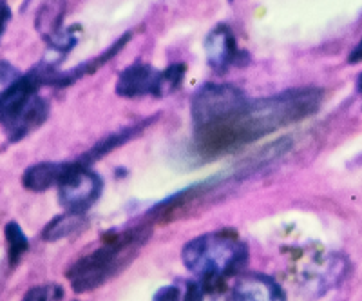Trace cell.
<instances>
[{
	"label": "cell",
	"mask_w": 362,
	"mask_h": 301,
	"mask_svg": "<svg viewBox=\"0 0 362 301\" xmlns=\"http://www.w3.org/2000/svg\"><path fill=\"white\" fill-rule=\"evenodd\" d=\"M325 91L319 87H299L267 98L248 100L241 111L223 124L194 132V147L203 158H216L232 149L270 135L284 125L296 124L319 111Z\"/></svg>",
	"instance_id": "1"
},
{
	"label": "cell",
	"mask_w": 362,
	"mask_h": 301,
	"mask_svg": "<svg viewBox=\"0 0 362 301\" xmlns=\"http://www.w3.org/2000/svg\"><path fill=\"white\" fill-rule=\"evenodd\" d=\"M148 238H151V229L147 225L103 238V244L98 249L80 258L67 271L71 287L76 293H87L107 283L112 276L131 263L132 258L147 244Z\"/></svg>",
	"instance_id": "2"
},
{
	"label": "cell",
	"mask_w": 362,
	"mask_h": 301,
	"mask_svg": "<svg viewBox=\"0 0 362 301\" xmlns=\"http://www.w3.org/2000/svg\"><path fill=\"white\" fill-rule=\"evenodd\" d=\"M181 260L196 278L225 281L247 265L248 251L235 232L218 231L190 239Z\"/></svg>",
	"instance_id": "3"
},
{
	"label": "cell",
	"mask_w": 362,
	"mask_h": 301,
	"mask_svg": "<svg viewBox=\"0 0 362 301\" xmlns=\"http://www.w3.org/2000/svg\"><path fill=\"white\" fill-rule=\"evenodd\" d=\"M42 86L38 73L31 69L0 91V125L11 142L28 137L49 115V103L38 95Z\"/></svg>",
	"instance_id": "4"
},
{
	"label": "cell",
	"mask_w": 362,
	"mask_h": 301,
	"mask_svg": "<svg viewBox=\"0 0 362 301\" xmlns=\"http://www.w3.org/2000/svg\"><path fill=\"white\" fill-rule=\"evenodd\" d=\"M248 96L232 84H205L190 98L194 132L223 124L245 108Z\"/></svg>",
	"instance_id": "5"
},
{
	"label": "cell",
	"mask_w": 362,
	"mask_h": 301,
	"mask_svg": "<svg viewBox=\"0 0 362 301\" xmlns=\"http://www.w3.org/2000/svg\"><path fill=\"white\" fill-rule=\"evenodd\" d=\"M102 187L98 174L78 160L69 165L66 176L58 183V200L67 212L86 215L100 198Z\"/></svg>",
	"instance_id": "6"
},
{
	"label": "cell",
	"mask_w": 362,
	"mask_h": 301,
	"mask_svg": "<svg viewBox=\"0 0 362 301\" xmlns=\"http://www.w3.org/2000/svg\"><path fill=\"white\" fill-rule=\"evenodd\" d=\"M206 62L216 73L223 74L234 66H245L248 55L238 47L235 35L226 24L216 25L205 38Z\"/></svg>",
	"instance_id": "7"
},
{
	"label": "cell",
	"mask_w": 362,
	"mask_h": 301,
	"mask_svg": "<svg viewBox=\"0 0 362 301\" xmlns=\"http://www.w3.org/2000/svg\"><path fill=\"white\" fill-rule=\"evenodd\" d=\"M116 95L124 98L161 96V71L147 62L131 64L118 74Z\"/></svg>",
	"instance_id": "8"
},
{
	"label": "cell",
	"mask_w": 362,
	"mask_h": 301,
	"mask_svg": "<svg viewBox=\"0 0 362 301\" xmlns=\"http://www.w3.org/2000/svg\"><path fill=\"white\" fill-rule=\"evenodd\" d=\"M232 301H286L277 281L264 274H247L235 281Z\"/></svg>",
	"instance_id": "9"
},
{
	"label": "cell",
	"mask_w": 362,
	"mask_h": 301,
	"mask_svg": "<svg viewBox=\"0 0 362 301\" xmlns=\"http://www.w3.org/2000/svg\"><path fill=\"white\" fill-rule=\"evenodd\" d=\"M69 165L71 164H54V161H42V164L31 165L24 171L22 186L28 191H33V193L51 189V187L62 182Z\"/></svg>",
	"instance_id": "10"
},
{
	"label": "cell",
	"mask_w": 362,
	"mask_h": 301,
	"mask_svg": "<svg viewBox=\"0 0 362 301\" xmlns=\"http://www.w3.org/2000/svg\"><path fill=\"white\" fill-rule=\"evenodd\" d=\"M67 0H42L35 17V25L45 42H51L62 33V22L66 17Z\"/></svg>",
	"instance_id": "11"
},
{
	"label": "cell",
	"mask_w": 362,
	"mask_h": 301,
	"mask_svg": "<svg viewBox=\"0 0 362 301\" xmlns=\"http://www.w3.org/2000/svg\"><path fill=\"white\" fill-rule=\"evenodd\" d=\"M147 124H151V120H145L144 124L131 125V127L122 129L119 132H115V135H111V137H105V140H102L98 145H95V147L90 149L87 154H83V157L80 158V161H82V164H86V165H90L93 161L100 160L102 157H105V154L111 153L112 149H116L118 145H124L125 142H129L131 138H134L138 132L144 131V127Z\"/></svg>",
	"instance_id": "12"
},
{
	"label": "cell",
	"mask_w": 362,
	"mask_h": 301,
	"mask_svg": "<svg viewBox=\"0 0 362 301\" xmlns=\"http://www.w3.org/2000/svg\"><path fill=\"white\" fill-rule=\"evenodd\" d=\"M183 301H228L225 281L198 278L196 281L189 283Z\"/></svg>",
	"instance_id": "13"
},
{
	"label": "cell",
	"mask_w": 362,
	"mask_h": 301,
	"mask_svg": "<svg viewBox=\"0 0 362 301\" xmlns=\"http://www.w3.org/2000/svg\"><path fill=\"white\" fill-rule=\"evenodd\" d=\"M83 223V215H76V212H64L62 216H57L54 220H51L47 223V227L42 232V238L45 242H54V239L67 238V236L74 234L82 227Z\"/></svg>",
	"instance_id": "14"
},
{
	"label": "cell",
	"mask_w": 362,
	"mask_h": 301,
	"mask_svg": "<svg viewBox=\"0 0 362 301\" xmlns=\"http://www.w3.org/2000/svg\"><path fill=\"white\" fill-rule=\"evenodd\" d=\"M4 234H6V242H8L9 265L15 267V265L21 261L22 256L29 251V239L17 222H9L4 229Z\"/></svg>",
	"instance_id": "15"
},
{
	"label": "cell",
	"mask_w": 362,
	"mask_h": 301,
	"mask_svg": "<svg viewBox=\"0 0 362 301\" xmlns=\"http://www.w3.org/2000/svg\"><path fill=\"white\" fill-rule=\"evenodd\" d=\"M185 64L176 62L170 64L169 67H165L161 71V96H167L170 93H174L177 87L183 84V79H185Z\"/></svg>",
	"instance_id": "16"
},
{
	"label": "cell",
	"mask_w": 362,
	"mask_h": 301,
	"mask_svg": "<svg viewBox=\"0 0 362 301\" xmlns=\"http://www.w3.org/2000/svg\"><path fill=\"white\" fill-rule=\"evenodd\" d=\"M21 74V71L13 66V64L6 62V60H0V91L4 87H8L11 82H15Z\"/></svg>",
	"instance_id": "17"
},
{
	"label": "cell",
	"mask_w": 362,
	"mask_h": 301,
	"mask_svg": "<svg viewBox=\"0 0 362 301\" xmlns=\"http://www.w3.org/2000/svg\"><path fill=\"white\" fill-rule=\"evenodd\" d=\"M154 301H183V297H181V293L176 285H167L161 290H158Z\"/></svg>",
	"instance_id": "18"
},
{
	"label": "cell",
	"mask_w": 362,
	"mask_h": 301,
	"mask_svg": "<svg viewBox=\"0 0 362 301\" xmlns=\"http://www.w3.org/2000/svg\"><path fill=\"white\" fill-rule=\"evenodd\" d=\"M9 21H11V8H9L6 0H0V38L4 35Z\"/></svg>",
	"instance_id": "19"
},
{
	"label": "cell",
	"mask_w": 362,
	"mask_h": 301,
	"mask_svg": "<svg viewBox=\"0 0 362 301\" xmlns=\"http://www.w3.org/2000/svg\"><path fill=\"white\" fill-rule=\"evenodd\" d=\"M348 60H350L351 64H357V62H362V40L358 42L357 46L351 50L350 57H348Z\"/></svg>",
	"instance_id": "20"
},
{
	"label": "cell",
	"mask_w": 362,
	"mask_h": 301,
	"mask_svg": "<svg viewBox=\"0 0 362 301\" xmlns=\"http://www.w3.org/2000/svg\"><path fill=\"white\" fill-rule=\"evenodd\" d=\"M357 87H358V91L362 93V74H361V76H358V84H357Z\"/></svg>",
	"instance_id": "21"
}]
</instances>
